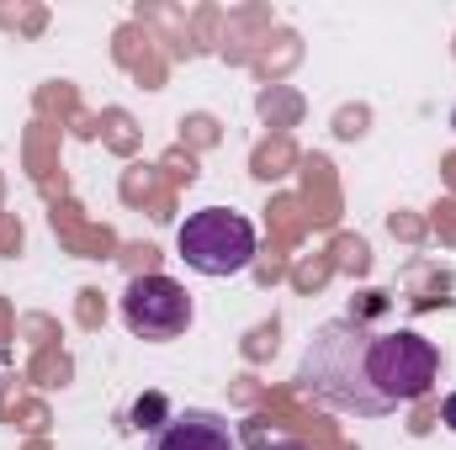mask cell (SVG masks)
<instances>
[{
	"label": "cell",
	"instance_id": "obj_3",
	"mask_svg": "<svg viewBox=\"0 0 456 450\" xmlns=\"http://www.w3.org/2000/svg\"><path fill=\"white\" fill-rule=\"evenodd\" d=\"M175 249L197 276L224 281V276H239L255 265V223L244 213H228V207H202L181 223Z\"/></svg>",
	"mask_w": 456,
	"mask_h": 450
},
{
	"label": "cell",
	"instance_id": "obj_6",
	"mask_svg": "<svg viewBox=\"0 0 456 450\" xmlns=\"http://www.w3.org/2000/svg\"><path fill=\"white\" fill-rule=\"evenodd\" d=\"M170 414H175V408H170L159 392H149V398H138V403H133V430H138V435H154V430H165V419H170Z\"/></svg>",
	"mask_w": 456,
	"mask_h": 450
},
{
	"label": "cell",
	"instance_id": "obj_1",
	"mask_svg": "<svg viewBox=\"0 0 456 450\" xmlns=\"http://www.w3.org/2000/svg\"><path fill=\"white\" fill-rule=\"evenodd\" d=\"M366 339H371V329L361 318H330L303 355V387L340 414L387 419V403L366 382Z\"/></svg>",
	"mask_w": 456,
	"mask_h": 450
},
{
	"label": "cell",
	"instance_id": "obj_5",
	"mask_svg": "<svg viewBox=\"0 0 456 450\" xmlns=\"http://www.w3.org/2000/svg\"><path fill=\"white\" fill-rule=\"evenodd\" d=\"M149 450H239L228 419L208 414V408H186V414H170L165 430L149 435Z\"/></svg>",
	"mask_w": 456,
	"mask_h": 450
},
{
	"label": "cell",
	"instance_id": "obj_2",
	"mask_svg": "<svg viewBox=\"0 0 456 450\" xmlns=\"http://www.w3.org/2000/svg\"><path fill=\"white\" fill-rule=\"evenodd\" d=\"M441 376V350L414 329H393V334L366 339V382L371 392L387 403V414L419 403Z\"/></svg>",
	"mask_w": 456,
	"mask_h": 450
},
{
	"label": "cell",
	"instance_id": "obj_4",
	"mask_svg": "<svg viewBox=\"0 0 456 450\" xmlns=\"http://www.w3.org/2000/svg\"><path fill=\"white\" fill-rule=\"evenodd\" d=\"M122 324L138 339H154V344L181 339L191 329V297L170 276H133L122 292Z\"/></svg>",
	"mask_w": 456,
	"mask_h": 450
},
{
	"label": "cell",
	"instance_id": "obj_7",
	"mask_svg": "<svg viewBox=\"0 0 456 450\" xmlns=\"http://www.w3.org/2000/svg\"><path fill=\"white\" fill-rule=\"evenodd\" d=\"M441 424L456 435V392H446V403H441Z\"/></svg>",
	"mask_w": 456,
	"mask_h": 450
},
{
	"label": "cell",
	"instance_id": "obj_8",
	"mask_svg": "<svg viewBox=\"0 0 456 450\" xmlns=\"http://www.w3.org/2000/svg\"><path fill=\"white\" fill-rule=\"evenodd\" d=\"M271 450H308V446H297V440H287V446H271Z\"/></svg>",
	"mask_w": 456,
	"mask_h": 450
}]
</instances>
